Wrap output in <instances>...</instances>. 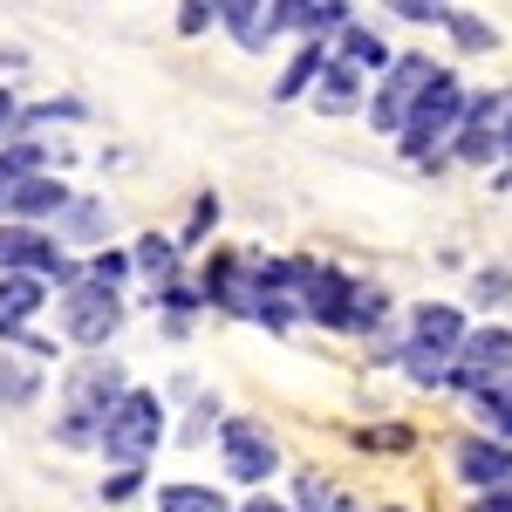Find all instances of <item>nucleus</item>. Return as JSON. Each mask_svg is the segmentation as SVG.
<instances>
[{"label":"nucleus","mask_w":512,"mask_h":512,"mask_svg":"<svg viewBox=\"0 0 512 512\" xmlns=\"http://www.w3.org/2000/svg\"><path fill=\"white\" fill-rule=\"evenodd\" d=\"M35 390H41V369H35V362L0 355V403H7V410H21V403H35Z\"/></svg>","instance_id":"obj_16"},{"label":"nucleus","mask_w":512,"mask_h":512,"mask_svg":"<svg viewBox=\"0 0 512 512\" xmlns=\"http://www.w3.org/2000/svg\"><path fill=\"white\" fill-rule=\"evenodd\" d=\"M458 342H465V315H458L451 301H424L417 321H410V342H403V349H424V355L458 362Z\"/></svg>","instance_id":"obj_10"},{"label":"nucleus","mask_w":512,"mask_h":512,"mask_svg":"<svg viewBox=\"0 0 512 512\" xmlns=\"http://www.w3.org/2000/svg\"><path fill=\"white\" fill-rule=\"evenodd\" d=\"M321 62H328V48H321V41H308V48H301V55L287 62V76L274 82V96H280V103H287V96H301V89L321 76Z\"/></svg>","instance_id":"obj_17"},{"label":"nucleus","mask_w":512,"mask_h":512,"mask_svg":"<svg viewBox=\"0 0 512 512\" xmlns=\"http://www.w3.org/2000/svg\"><path fill=\"white\" fill-rule=\"evenodd\" d=\"M239 512H287V506H280V499H246Z\"/></svg>","instance_id":"obj_34"},{"label":"nucleus","mask_w":512,"mask_h":512,"mask_svg":"<svg viewBox=\"0 0 512 512\" xmlns=\"http://www.w3.org/2000/svg\"><path fill=\"white\" fill-rule=\"evenodd\" d=\"M478 410H485V424H492L499 437H512V369H506V376H499L485 396H478Z\"/></svg>","instance_id":"obj_23"},{"label":"nucleus","mask_w":512,"mask_h":512,"mask_svg":"<svg viewBox=\"0 0 512 512\" xmlns=\"http://www.w3.org/2000/svg\"><path fill=\"white\" fill-rule=\"evenodd\" d=\"M315 7H321V0H267V14H260V48H267V35H294V28H308Z\"/></svg>","instance_id":"obj_15"},{"label":"nucleus","mask_w":512,"mask_h":512,"mask_svg":"<svg viewBox=\"0 0 512 512\" xmlns=\"http://www.w3.org/2000/svg\"><path fill=\"white\" fill-rule=\"evenodd\" d=\"M55 219H62V226H55L62 239H96L103 233V205H89V198H69Z\"/></svg>","instance_id":"obj_20"},{"label":"nucleus","mask_w":512,"mask_h":512,"mask_svg":"<svg viewBox=\"0 0 512 512\" xmlns=\"http://www.w3.org/2000/svg\"><path fill=\"white\" fill-rule=\"evenodd\" d=\"M158 437H164V403L151 390H123V403L103 417L96 451H103L117 472H144V458L158 451Z\"/></svg>","instance_id":"obj_2"},{"label":"nucleus","mask_w":512,"mask_h":512,"mask_svg":"<svg viewBox=\"0 0 512 512\" xmlns=\"http://www.w3.org/2000/svg\"><path fill=\"white\" fill-rule=\"evenodd\" d=\"M212 21H219V0H185L178 7V35H205Z\"/></svg>","instance_id":"obj_28"},{"label":"nucleus","mask_w":512,"mask_h":512,"mask_svg":"<svg viewBox=\"0 0 512 512\" xmlns=\"http://www.w3.org/2000/svg\"><path fill=\"white\" fill-rule=\"evenodd\" d=\"M219 451H226V472H233V478H246V485L274 478V465H280L274 437L260 431L253 417H226V424H219Z\"/></svg>","instance_id":"obj_9"},{"label":"nucleus","mask_w":512,"mask_h":512,"mask_svg":"<svg viewBox=\"0 0 512 512\" xmlns=\"http://www.w3.org/2000/svg\"><path fill=\"white\" fill-rule=\"evenodd\" d=\"M62 328H69V342H82V349H103V342H110V335L123 328L117 287H96V280H76V287H62Z\"/></svg>","instance_id":"obj_5"},{"label":"nucleus","mask_w":512,"mask_h":512,"mask_svg":"<svg viewBox=\"0 0 512 512\" xmlns=\"http://www.w3.org/2000/svg\"><path fill=\"white\" fill-rule=\"evenodd\" d=\"M315 103L328 110V117H342V110H355V62H342V55H328L315 76Z\"/></svg>","instance_id":"obj_14"},{"label":"nucleus","mask_w":512,"mask_h":512,"mask_svg":"<svg viewBox=\"0 0 512 512\" xmlns=\"http://www.w3.org/2000/svg\"><path fill=\"white\" fill-rule=\"evenodd\" d=\"M41 171V144H14V151H0V205H7V192L21 185V178H35Z\"/></svg>","instance_id":"obj_21"},{"label":"nucleus","mask_w":512,"mask_h":512,"mask_svg":"<svg viewBox=\"0 0 512 512\" xmlns=\"http://www.w3.org/2000/svg\"><path fill=\"white\" fill-rule=\"evenodd\" d=\"M444 28H451V35H458V48H492V28H485V21H478V14H451V21H444Z\"/></svg>","instance_id":"obj_27"},{"label":"nucleus","mask_w":512,"mask_h":512,"mask_svg":"<svg viewBox=\"0 0 512 512\" xmlns=\"http://www.w3.org/2000/svg\"><path fill=\"white\" fill-rule=\"evenodd\" d=\"M362 444H369V451H410V431H396V424H390V431H369Z\"/></svg>","instance_id":"obj_32"},{"label":"nucleus","mask_w":512,"mask_h":512,"mask_svg":"<svg viewBox=\"0 0 512 512\" xmlns=\"http://www.w3.org/2000/svg\"><path fill=\"white\" fill-rule=\"evenodd\" d=\"M308 28H315V35H328V28H349V0H321Z\"/></svg>","instance_id":"obj_30"},{"label":"nucleus","mask_w":512,"mask_h":512,"mask_svg":"<svg viewBox=\"0 0 512 512\" xmlns=\"http://www.w3.org/2000/svg\"><path fill=\"white\" fill-rule=\"evenodd\" d=\"M7 123H14V96L0 89V130H7Z\"/></svg>","instance_id":"obj_35"},{"label":"nucleus","mask_w":512,"mask_h":512,"mask_svg":"<svg viewBox=\"0 0 512 512\" xmlns=\"http://www.w3.org/2000/svg\"><path fill=\"white\" fill-rule=\"evenodd\" d=\"M437 82V62L431 55H396L390 69H383V89H376V103H369V123L376 130H403L410 110H417V96Z\"/></svg>","instance_id":"obj_6"},{"label":"nucleus","mask_w":512,"mask_h":512,"mask_svg":"<svg viewBox=\"0 0 512 512\" xmlns=\"http://www.w3.org/2000/svg\"><path fill=\"white\" fill-rule=\"evenodd\" d=\"M301 512H362L349 492H335V485H321V478H301Z\"/></svg>","instance_id":"obj_25"},{"label":"nucleus","mask_w":512,"mask_h":512,"mask_svg":"<svg viewBox=\"0 0 512 512\" xmlns=\"http://www.w3.org/2000/svg\"><path fill=\"white\" fill-rule=\"evenodd\" d=\"M69 205V192H62V178H48V171H35V178H21L14 192H7V205H0V219H14V226H35V219H55Z\"/></svg>","instance_id":"obj_12"},{"label":"nucleus","mask_w":512,"mask_h":512,"mask_svg":"<svg viewBox=\"0 0 512 512\" xmlns=\"http://www.w3.org/2000/svg\"><path fill=\"white\" fill-rule=\"evenodd\" d=\"M41 301H48V280L0 274V342H21V335H28V321L41 315Z\"/></svg>","instance_id":"obj_11"},{"label":"nucleus","mask_w":512,"mask_h":512,"mask_svg":"<svg viewBox=\"0 0 512 512\" xmlns=\"http://www.w3.org/2000/svg\"><path fill=\"white\" fill-rule=\"evenodd\" d=\"M506 294H512V274H506V267L478 274V301H506Z\"/></svg>","instance_id":"obj_31"},{"label":"nucleus","mask_w":512,"mask_h":512,"mask_svg":"<svg viewBox=\"0 0 512 512\" xmlns=\"http://www.w3.org/2000/svg\"><path fill=\"white\" fill-rule=\"evenodd\" d=\"M123 274H130V253H96V260L82 267V280H96V287H117Z\"/></svg>","instance_id":"obj_26"},{"label":"nucleus","mask_w":512,"mask_h":512,"mask_svg":"<svg viewBox=\"0 0 512 512\" xmlns=\"http://www.w3.org/2000/svg\"><path fill=\"white\" fill-rule=\"evenodd\" d=\"M506 110L512 96H465V117H458V137H451V158L465 164H492L499 158V130H506Z\"/></svg>","instance_id":"obj_8"},{"label":"nucleus","mask_w":512,"mask_h":512,"mask_svg":"<svg viewBox=\"0 0 512 512\" xmlns=\"http://www.w3.org/2000/svg\"><path fill=\"white\" fill-rule=\"evenodd\" d=\"M458 117H465V89H458V76H444V69H437V82L417 96L410 123L396 130L403 158H424V164H431L437 151H444V137H458Z\"/></svg>","instance_id":"obj_3"},{"label":"nucleus","mask_w":512,"mask_h":512,"mask_svg":"<svg viewBox=\"0 0 512 512\" xmlns=\"http://www.w3.org/2000/svg\"><path fill=\"white\" fill-rule=\"evenodd\" d=\"M205 294H212L226 315H246V321H260V308L274 301L267 280H260V260H239V253H212V267H205Z\"/></svg>","instance_id":"obj_7"},{"label":"nucleus","mask_w":512,"mask_h":512,"mask_svg":"<svg viewBox=\"0 0 512 512\" xmlns=\"http://www.w3.org/2000/svg\"><path fill=\"white\" fill-rule=\"evenodd\" d=\"M0 274H35V280H62V287H76V267H69V253H62V239H48L41 226H0Z\"/></svg>","instance_id":"obj_4"},{"label":"nucleus","mask_w":512,"mask_h":512,"mask_svg":"<svg viewBox=\"0 0 512 512\" xmlns=\"http://www.w3.org/2000/svg\"><path fill=\"white\" fill-rule=\"evenodd\" d=\"M458 472L472 478V485H512V444H492V437H465L458 444Z\"/></svg>","instance_id":"obj_13"},{"label":"nucleus","mask_w":512,"mask_h":512,"mask_svg":"<svg viewBox=\"0 0 512 512\" xmlns=\"http://www.w3.org/2000/svg\"><path fill=\"white\" fill-rule=\"evenodd\" d=\"M499 151H512V110H506V130H499Z\"/></svg>","instance_id":"obj_36"},{"label":"nucleus","mask_w":512,"mask_h":512,"mask_svg":"<svg viewBox=\"0 0 512 512\" xmlns=\"http://www.w3.org/2000/svg\"><path fill=\"white\" fill-rule=\"evenodd\" d=\"M403 21H451V0H383Z\"/></svg>","instance_id":"obj_29"},{"label":"nucleus","mask_w":512,"mask_h":512,"mask_svg":"<svg viewBox=\"0 0 512 512\" xmlns=\"http://www.w3.org/2000/svg\"><path fill=\"white\" fill-rule=\"evenodd\" d=\"M158 512H226V499H219L212 485H164Z\"/></svg>","instance_id":"obj_18"},{"label":"nucleus","mask_w":512,"mask_h":512,"mask_svg":"<svg viewBox=\"0 0 512 512\" xmlns=\"http://www.w3.org/2000/svg\"><path fill=\"white\" fill-rule=\"evenodd\" d=\"M219 21H226L246 48H260V0H219Z\"/></svg>","instance_id":"obj_22"},{"label":"nucleus","mask_w":512,"mask_h":512,"mask_svg":"<svg viewBox=\"0 0 512 512\" xmlns=\"http://www.w3.org/2000/svg\"><path fill=\"white\" fill-rule=\"evenodd\" d=\"M472 512H512V485H492V492H485Z\"/></svg>","instance_id":"obj_33"},{"label":"nucleus","mask_w":512,"mask_h":512,"mask_svg":"<svg viewBox=\"0 0 512 512\" xmlns=\"http://www.w3.org/2000/svg\"><path fill=\"white\" fill-rule=\"evenodd\" d=\"M342 62H355V69H390L396 55L369 35V28H342Z\"/></svg>","instance_id":"obj_19"},{"label":"nucleus","mask_w":512,"mask_h":512,"mask_svg":"<svg viewBox=\"0 0 512 512\" xmlns=\"http://www.w3.org/2000/svg\"><path fill=\"white\" fill-rule=\"evenodd\" d=\"M123 369L110 362V355H89V362H76L69 369V383H62V396H69V417H62V444H96L103 437V417L123 403Z\"/></svg>","instance_id":"obj_1"},{"label":"nucleus","mask_w":512,"mask_h":512,"mask_svg":"<svg viewBox=\"0 0 512 512\" xmlns=\"http://www.w3.org/2000/svg\"><path fill=\"white\" fill-rule=\"evenodd\" d=\"M130 260H137V267H144L151 280H171V267H178V246L151 233V239H137V253H130Z\"/></svg>","instance_id":"obj_24"}]
</instances>
